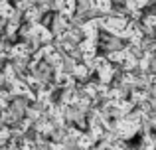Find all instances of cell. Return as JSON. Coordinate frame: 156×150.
I'll return each mask as SVG.
<instances>
[{"label": "cell", "mask_w": 156, "mask_h": 150, "mask_svg": "<svg viewBox=\"0 0 156 150\" xmlns=\"http://www.w3.org/2000/svg\"><path fill=\"white\" fill-rule=\"evenodd\" d=\"M103 26H105L109 32L117 34V36H125L126 28H129V22H126L125 18H121V16H113V18L103 20Z\"/></svg>", "instance_id": "6da1fadb"}, {"label": "cell", "mask_w": 156, "mask_h": 150, "mask_svg": "<svg viewBox=\"0 0 156 150\" xmlns=\"http://www.w3.org/2000/svg\"><path fill=\"white\" fill-rule=\"evenodd\" d=\"M117 132L122 138H130V136L136 132V120L134 119H122L121 123L117 124Z\"/></svg>", "instance_id": "7a4b0ae2"}, {"label": "cell", "mask_w": 156, "mask_h": 150, "mask_svg": "<svg viewBox=\"0 0 156 150\" xmlns=\"http://www.w3.org/2000/svg\"><path fill=\"white\" fill-rule=\"evenodd\" d=\"M32 34L36 36V38L40 40V42H50V38H51V34L46 30L44 26H40V24H34V28H32Z\"/></svg>", "instance_id": "3957f363"}, {"label": "cell", "mask_w": 156, "mask_h": 150, "mask_svg": "<svg viewBox=\"0 0 156 150\" xmlns=\"http://www.w3.org/2000/svg\"><path fill=\"white\" fill-rule=\"evenodd\" d=\"M95 10H101V12H109L111 10V0H89Z\"/></svg>", "instance_id": "277c9868"}, {"label": "cell", "mask_w": 156, "mask_h": 150, "mask_svg": "<svg viewBox=\"0 0 156 150\" xmlns=\"http://www.w3.org/2000/svg\"><path fill=\"white\" fill-rule=\"evenodd\" d=\"M146 2H148V0H126V6H129V10L136 12V10H140V8H144Z\"/></svg>", "instance_id": "5b68a950"}, {"label": "cell", "mask_w": 156, "mask_h": 150, "mask_svg": "<svg viewBox=\"0 0 156 150\" xmlns=\"http://www.w3.org/2000/svg\"><path fill=\"white\" fill-rule=\"evenodd\" d=\"M99 75H101V81L107 83V81H111V77H113V67L105 65L103 69H99Z\"/></svg>", "instance_id": "8992f818"}, {"label": "cell", "mask_w": 156, "mask_h": 150, "mask_svg": "<svg viewBox=\"0 0 156 150\" xmlns=\"http://www.w3.org/2000/svg\"><path fill=\"white\" fill-rule=\"evenodd\" d=\"M57 83H61V85H65V87H69V85H71V77L65 75V73H59V75H57Z\"/></svg>", "instance_id": "52a82bcc"}, {"label": "cell", "mask_w": 156, "mask_h": 150, "mask_svg": "<svg viewBox=\"0 0 156 150\" xmlns=\"http://www.w3.org/2000/svg\"><path fill=\"white\" fill-rule=\"evenodd\" d=\"M79 146L81 148H89L91 146V138H89V136H79Z\"/></svg>", "instance_id": "ba28073f"}, {"label": "cell", "mask_w": 156, "mask_h": 150, "mask_svg": "<svg viewBox=\"0 0 156 150\" xmlns=\"http://www.w3.org/2000/svg\"><path fill=\"white\" fill-rule=\"evenodd\" d=\"M26 51H28V47H26V46H16V47H14V55H18V58L26 55Z\"/></svg>", "instance_id": "9c48e42d"}, {"label": "cell", "mask_w": 156, "mask_h": 150, "mask_svg": "<svg viewBox=\"0 0 156 150\" xmlns=\"http://www.w3.org/2000/svg\"><path fill=\"white\" fill-rule=\"evenodd\" d=\"M87 73H89V71H87V67H85V65H77L75 67V75L77 77H85Z\"/></svg>", "instance_id": "30bf717a"}]
</instances>
